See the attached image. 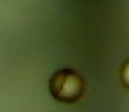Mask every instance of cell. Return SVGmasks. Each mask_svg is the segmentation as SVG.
Listing matches in <instances>:
<instances>
[{
	"mask_svg": "<svg viewBox=\"0 0 129 112\" xmlns=\"http://www.w3.org/2000/svg\"><path fill=\"white\" fill-rule=\"evenodd\" d=\"M84 79L73 69H62L49 79V93L52 97L64 104H73L84 94Z\"/></svg>",
	"mask_w": 129,
	"mask_h": 112,
	"instance_id": "1",
	"label": "cell"
},
{
	"mask_svg": "<svg viewBox=\"0 0 129 112\" xmlns=\"http://www.w3.org/2000/svg\"><path fill=\"white\" fill-rule=\"evenodd\" d=\"M119 74H121V81H122L123 87H126L129 90V59L122 64Z\"/></svg>",
	"mask_w": 129,
	"mask_h": 112,
	"instance_id": "2",
	"label": "cell"
}]
</instances>
